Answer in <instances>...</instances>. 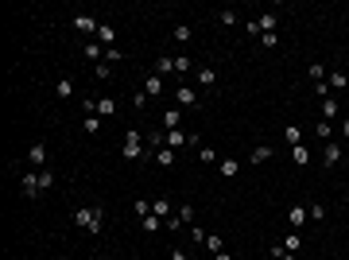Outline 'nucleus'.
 <instances>
[{"label": "nucleus", "mask_w": 349, "mask_h": 260, "mask_svg": "<svg viewBox=\"0 0 349 260\" xmlns=\"http://www.w3.org/2000/svg\"><path fill=\"white\" fill-rule=\"evenodd\" d=\"M256 27H260V35L264 31H276V27H279V16H276V12H264V16H256Z\"/></svg>", "instance_id": "obj_10"}, {"label": "nucleus", "mask_w": 349, "mask_h": 260, "mask_svg": "<svg viewBox=\"0 0 349 260\" xmlns=\"http://www.w3.org/2000/svg\"><path fill=\"white\" fill-rule=\"evenodd\" d=\"M93 74H97L101 82H109V78H113V66H109V62H97V70H93Z\"/></svg>", "instance_id": "obj_34"}, {"label": "nucleus", "mask_w": 349, "mask_h": 260, "mask_svg": "<svg viewBox=\"0 0 349 260\" xmlns=\"http://www.w3.org/2000/svg\"><path fill=\"white\" fill-rule=\"evenodd\" d=\"M121 59H124V54L117 51V47H105V62H109V66H113V62H121Z\"/></svg>", "instance_id": "obj_39"}, {"label": "nucleus", "mask_w": 349, "mask_h": 260, "mask_svg": "<svg viewBox=\"0 0 349 260\" xmlns=\"http://www.w3.org/2000/svg\"><path fill=\"white\" fill-rule=\"evenodd\" d=\"M179 217H183V226H186V221H194V206H179Z\"/></svg>", "instance_id": "obj_43"}, {"label": "nucleus", "mask_w": 349, "mask_h": 260, "mask_svg": "<svg viewBox=\"0 0 349 260\" xmlns=\"http://www.w3.org/2000/svg\"><path fill=\"white\" fill-rule=\"evenodd\" d=\"M190 132H183V128H174V132H167V147H174V152H179V147H190Z\"/></svg>", "instance_id": "obj_4"}, {"label": "nucleus", "mask_w": 349, "mask_h": 260, "mask_svg": "<svg viewBox=\"0 0 349 260\" xmlns=\"http://www.w3.org/2000/svg\"><path fill=\"white\" fill-rule=\"evenodd\" d=\"M291 163H295V167H303V163H311V152H306V147H303V144H299V147H291Z\"/></svg>", "instance_id": "obj_18"}, {"label": "nucleus", "mask_w": 349, "mask_h": 260, "mask_svg": "<svg viewBox=\"0 0 349 260\" xmlns=\"http://www.w3.org/2000/svg\"><path fill=\"white\" fill-rule=\"evenodd\" d=\"M86 132L97 136V132H101V117H86Z\"/></svg>", "instance_id": "obj_37"}, {"label": "nucleus", "mask_w": 349, "mask_h": 260, "mask_svg": "<svg viewBox=\"0 0 349 260\" xmlns=\"http://www.w3.org/2000/svg\"><path fill=\"white\" fill-rule=\"evenodd\" d=\"M132 105H136V109H144V105H148V94H144V89H136V94H132Z\"/></svg>", "instance_id": "obj_42"}, {"label": "nucleus", "mask_w": 349, "mask_h": 260, "mask_svg": "<svg viewBox=\"0 0 349 260\" xmlns=\"http://www.w3.org/2000/svg\"><path fill=\"white\" fill-rule=\"evenodd\" d=\"M206 249L214 252V256H218V252H225V241H221L218 233H206Z\"/></svg>", "instance_id": "obj_20"}, {"label": "nucleus", "mask_w": 349, "mask_h": 260, "mask_svg": "<svg viewBox=\"0 0 349 260\" xmlns=\"http://www.w3.org/2000/svg\"><path fill=\"white\" fill-rule=\"evenodd\" d=\"M54 94H59V97H70V94H74V82H70V78H62L59 86H54Z\"/></svg>", "instance_id": "obj_31"}, {"label": "nucleus", "mask_w": 349, "mask_h": 260, "mask_svg": "<svg viewBox=\"0 0 349 260\" xmlns=\"http://www.w3.org/2000/svg\"><path fill=\"white\" fill-rule=\"evenodd\" d=\"M171 35H174V43H190L194 27H190V24H174V31H171Z\"/></svg>", "instance_id": "obj_14"}, {"label": "nucleus", "mask_w": 349, "mask_h": 260, "mask_svg": "<svg viewBox=\"0 0 349 260\" xmlns=\"http://www.w3.org/2000/svg\"><path fill=\"white\" fill-rule=\"evenodd\" d=\"M260 47H268V51H272V47H279V31H264L260 35Z\"/></svg>", "instance_id": "obj_26"}, {"label": "nucleus", "mask_w": 349, "mask_h": 260, "mask_svg": "<svg viewBox=\"0 0 349 260\" xmlns=\"http://www.w3.org/2000/svg\"><path fill=\"white\" fill-rule=\"evenodd\" d=\"M338 159H341V144H338V140H330V144H326V152H322V163L334 167Z\"/></svg>", "instance_id": "obj_9"}, {"label": "nucleus", "mask_w": 349, "mask_h": 260, "mask_svg": "<svg viewBox=\"0 0 349 260\" xmlns=\"http://www.w3.org/2000/svg\"><path fill=\"white\" fill-rule=\"evenodd\" d=\"M341 132H345V136H349V117H345V121H341Z\"/></svg>", "instance_id": "obj_47"}, {"label": "nucleus", "mask_w": 349, "mask_h": 260, "mask_svg": "<svg viewBox=\"0 0 349 260\" xmlns=\"http://www.w3.org/2000/svg\"><path fill=\"white\" fill-rule=\"evenodd\" d=\"M171 70H174V59L171 54H159L156 59V74H171Z\"/></svg>", "instance_id": "obj_22"}, {"label": "nucleus", "mask_w": 349, "mask_h": 260, "mask_svg": "<svg viewBox=\"0 0 349 260\" xmlns=\"http://www.w3.org/2000/svg\"><path fill=\"white\" fill-rule=\"evenodd\" d=\"M174 70H179V74H186V70H190V59H186V54H174Z\"/></svg>", "instance_id": "obj_40"}, {"label": "nucleus", "mask_w": 349, "mask_h": 260, "mask_svg": "<svg viewBox=\"0 0 349 260\" xmlns=\"http://www.w3.org/2000/svg\"><path fill=\"white\" fill-rule=\"evenodd\" d=\"M156 163H159V167H174V147H167V144H163V147L156 152Z\"/></svg>", "instance_id": "obj_12"}, {"label": "nucleus", "mask_w": 349, "mask_h": 260, "mask_svg": "<svg viewBox=\"0 0 349 260\" xmlns=\"http://www.w3.org/2000/svg\"><path fill=\"white\" fill-rule=\"evenodd\" d=\"M306 214H311L314 221H322V217H326V206H318V202H314V206H306Z\"/></svg>", "instance_id": "obj_41"}, {"label": "nucleus", "mask_w": 349, "mask_h": 260, "mask_svg": "<svg viewBox=\"0 0 349 260\" xmlns=\"http://www.w3.org/2000/svg\"><path fill=\"white\" fill-rule=\"evenodd\" d=\"M159 221H163V217L148 214V217H144V233H156V229H159Z\"/></svg>", "instance_id": "obj_36"}, {"label": "nucleus", "mask_w": 349, "mask_h": 260, "mask_svg": "<svg viewBox=\"0 0 349 260\" xmlns=\"http://www.w3.org/2000/svg\"><path fill=\"white\" fill-rule=\"evenodd\" d=\"M218 171L225 175V179H233V175L241 171V163H237V159H221V163H218Z\"/></svg>", "instance_id": "obj_21"}, {"label": "nucleus", "mask_w": 349, "mask_h": 260, "mask_svg": "<svg viewBox=\"0 0 349 260\" xmlns=\"http://www.w3.org/2000/svg\"><path fill=\"white\" fill-rule=\"evenodd\" d=\"M27 159L43 171V167H47V147H43V144H31V147H27Z\"/></svg>", "instance_id": "obj_7"}, {"label": "nucleus", "mask_w": 349, "mask_h": 260, "mask_svg": "<svg viewBox=\"0 0 349 260\" xmlns=\"http://www.w3.org/2000/svg\"><path fill=\"white\" fill-rule=\"evenodd\" d=\"M198 159H202V163H218V156H214V147H206V144L198 147Z\"/></svg>", "instance_id": "obj_35"}, {"label": "nucleus", "mask_w": 349, "mask_h": 260, "mask_svg": "<svg viewBox=\"0 0 349 260\" xmlns=\"http://www.w3.org/2000/svg\"><path fill=\"white\" fill-rule=\"evenodd\" d=\"M132 210H136V217L144 221V217L151 214V202H148V198H136V202H132Z\"/></svg>", "instance_id": "obj_24"}, {"label": "nucleus", "mask_w": 349, "mask_h": 260, "mask_svg": "<svg viewBox=\"0 0 349 260\" xmlns=\"http://www.w3.org/2000/svg\"><path fill=\"white\" fill-rule=\"evenodd\" d=\"M306 217H311V214H306V206H291V210H287V226H291V229H303Z\"/></svg>", "instance_id": "obj_5"}, {"label": "nucleus", "mask_w": 349, "mask_h": 260, "mask_svg": "<svg viewBox=\"0 0 349 260\" xmlns=\"http://www.w3.org/2000/svg\"><path fill=\"white\" fill-rule=\"evenodd\" d=\"M51 187H54V171L43 167V171H39V191H51Z\"/></svg>", "instance_id": "obj_23"}, {"label": "nucleus", "mask_w": 349, "mask_h": 260, "mask_svg": "<svg viewBox=\"0 0 349 260\" xmlns=\"http://www.w3.org/2000/svg\"><path fill=\"white\" fill-rule=\"evenodd\" d=\"M117 113V101L113 97H101V101H93V117H113Z\"/></svg>", "instance_id": "obj_8"}, {"label": "nucleus", "mask_w": 349, "mask_h": 260, "mask_svg": "<svg viewBox=\"0 0 349 260\" xmlns=\"http://www.w3.org/2000/svg\"><path fill=\"white\" fill-rule=\"evenodd\" d=\"M345 86H349L345 74H330V89H345Z\"/></svg>", "instance_id": "obj_38"}, {"label": "nucleus", "mask_w": 349, "mask_h": 260, "mask_svg": "<svg viewBox=\"0 0 349 260\" xmlns=\"http://www.w3.org/2000/svg\"><path fill=\"white\" fill-rule=\"evenodd\" d=\"M74 27H78V31H86V35H89V31H97V27H101V24H97L93 16H74Z\"/></svg>", "instance_id": "obj_13"}, {"label": "nucleus", "mask_w": 349, "mask_h": 260, "mask_svg": "<svg viewBox=\"0 0 349 260\" xmlns=\"http://www.w3.org/2000/svg\"><path fill=\"white\" fill-rule=\"evenodd\" d=\"M322 117H326V121L338 117V101H334V97H326V101H322Z\"/></svg>", "instance_id": "obj_30"}, {"label": "nucleus", "mask_w": 349, "mask_h": 260, "mask_svg": "<svg viewBox=\"0 0 349 260\" xmlns=\"http://www.w3.org/2000/svg\"><path fill=\"white\" fill-rule=\"evenodd\" d=\"M144 94H148V97H159V94H163V78H159V74H148V82H144Z\"/></svg>", "instance_id": "obj_11"}, {"label": "nucleus", "mask_w": 349, "mask_h": 260, "mask_svg": "<svg viewBox=\"0 0 349 260\" xmlns=\"http://www.w3.org/2000/svg\"><path fill=\"white\" fill-rule=\"evenodd\" d=\"M276 156V152H272L268 144H260V147H253V163H268V159Z\"/></svg>", "instance_id": "obj_19"}, {"label": "nucleus", "mask_w": 349, "mask_h": 260, "mask_svg": "<svg viewBox=\"0 0 349 260\" xmlns=\"http://www.w3.org/2000/svg\"><path fill=\"white\" fill-rule=\"evenodd\" d=\"M82 51H86V59H93V62H105V51H101L97 43H86Z\"/></svg>", "instance_id": "obj_25"}, {"label": "nucleus", "mask_w": 349, "mask_h": 260, "mask_svg": "<svg viewBox=\"0 0 349 260\" xmlns=\"http://www.w3.org/2000/svg\"><path fill=\"white\" fill-rule=\"evenodd\" d=\"M97 39H101V43H113V39H117V31H113L109 24H101V27H97Z\"/></svg>", "instance_id": "obj_27"}, {"label": "nucleus", "mask_w": 349, "mask_h": 260, "mask_svg": "<svg viewBox=\"0 0 349 260\" xmlns=\"http://www.w3.org/2000/svg\"><path fill=\"white\" fill-rule=\"evenodd\" d=\"M287 144H291V147H299V144H303V132H299L295 124H287Z\"/></svg>", "instance_id": "obj_32"}, {"label": "nucleus", "mask_w": 349, "mask_h": 260, "mask_svg": "<svg viewBox=\"0 0 349 260\" xmlns=\"http://www.w3.org/2000/svg\"><path fill=\"white\" fill-rule=\"evenodd\" d=\"M218 20H221V24L229 27V24H237V12H218Z\"/></svg>", "instance_id": "obj_44"}, {"label": "nucleus", "mask_w": 349, "mask_h": 260, "mask_svg": "<svg viewBox=\"0 0 349 260\" xmlns=\"http://www.w3.org/2000/svg\"><path fill=\"white\" fill-rule=\"evenodd\" d=\"M306 74H311L314 82H326V66H322V62H311V70H306Z\"/></svg>", "instance_id": "obj_28"}, {"label": "nucleus", "mask_w": 349, "mask_h": 260, "mask_svg": "<svg viewBox=\"0 0 349 260\" xmlns=\"http://www.w3.org/2000/svg\"><path fill=\"white\" fill-rule=\"evenodd\" d=\"M171 260H190V256H186L183 249H171Z\"/></svg>", "instance_id": "obj_45"}, {"label": "nucleus", "mask_w": 349, "mask_h": 260, "mask_svg": "<svg viewBox=\"0 0 349 260\" xmlns=\"http://www.w3.org/2000/svg\"><path fill=\"white\" fill-rule=\"evenodd\" d=\"M214 260H233V256H229V252H218V256H214Z\"/></svg>", "instance_id": "obj_46"}, {"label": "nucleus", "mask_w": 349, "mask_h": 260, "mask_svg": "<svg viewBox=\"0 0 349 260\" xmlns=\"http://www.w3.org/2000/svg\"><path fill=\"white\" fill-rule=\"evenodd\" d=\"M283 249H287V252H299V249H303V237H299V233H287V245H283Z\"/></svg>", "instance_id": "obj_33"}, {"label": "nucleus", "mask_w": 349, "mask_h": 260, "mask_svg": "<svg viewBox=\"0 0 349 260\" xmlns=\"http://www.w3.org/2000/svg\"><path fill=\"white\" fill-rule=\"evenodd\" d=\"M272 260H295V252H287L283 245H272Z\"/></svg>", "instance_id": "obj_29"}, {"label": "nucleus", "mask_w": 349, "mask_h": 260, "mask_svg": "<svg viewBox=\"0 0 349 260\" xmlns=\"http://www.w3.org/2000/svg\"><path fill=\"white\" fill-rule=\"evenodd\" d=\"M179 121H183V113H179V109H167V113H163V128H167V132L179 128Z\"/></svg>", "instance_id": "obj_16"}, {"label": "nucleus", "mask_w": 349, "mask_h": 260, "mask_svg": "<svg viewBox=\"0 0 349 260\" xmlns=\"http://www.w3.org/2000/svg\"><path fill=\"white\" fill-rule=\"evenodd\" d=\"M214 82H218V70H214V66H202V70H198V86H206V89H209Z\"/></svg>", "instance_id": "obj_15"}, {"label": "nucleus", "mask_w": 349, "mask_h": 260, "mask_svg": "<svg viewBox=\"0 0 349 260\" xmlns=\"http://www.w3.org/2000/svg\"><path fill=\"white\" fill-rule=\"evenodd\" d=\"M121 156H124V159H132V163H140V159H156L148 147H144V132H140V128H128V132H124Z\"/></svg>", "instance_id": "obj_1"}, {"label": "nucleus", "mask_w": 349, "mask_h": 260, "mask_svg": "<svg viewBox=\"0 0 349 260\" xmlns=\"http://www.w3.org/2000/svg\"><path fill=\"white\" fill-rule=\"evenodd\" d=\"M151 214L156 217H171V198H156L151 202Z\"/></svg>", "instance_id": "obj_17"}, {"label": "nucleus", "mask_w": 349, "mask_h": 260, "mask_svg": "<svg viewBox=\"0 0 349 260\" xmlns=\"http://www.w3.org/2000/svg\"><path fill=\"white\" fill-rule=\"evenodd\" d=\"M101 221H105V210L101 206H82L74 214V226L86 229V233H101Z\"/></svg>", "instance_id": "obj_2"}, {"label": "nucleus", "mask_w": 349, "mask_h": 260, "mask_svg": "<svg viewBox=\"0 0 349 260\" xmlns=\"http://www.w3.org/2000/svg\"><path fill=\"white\" fill-rule=\"evenodd\" d=\"M20 191H24V198H39V171H31V175H24V179H20Z\"/></svg>", "instance_id": "obj_3"}, {"label": "nucleus", "mask_w": 349, "mask_h": 260, "mask_svg": "<svg viewBox=\"0 0 349 260\" xmlns=\"http://www.w3.org/2000/svg\"><path fill=\"white\" fill-rule=\"evenodd\" d=\"M174 101L186 105V109H198V97H194V89H190V86H179V89H174Z\"/></svg>", "instance_id": "obj_6"}]
</instances>
